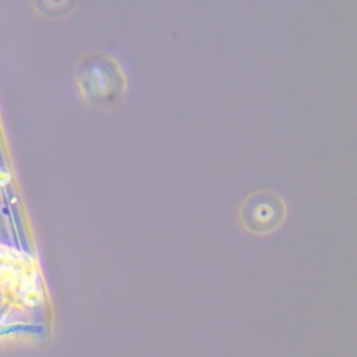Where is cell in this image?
<instances>
[{
	"instance_id": "6da1fadb",
	"label": "cell",
	"mask_w": 357,
	"mask_h": 357,
	"mask_svg": "<svg viewBox=\"0 0 357 357\" xmlns=\"http://www.w3.org/2000/svg\"><path fill=\"white\" fill-rule=\"evenodd\" d=\"M26 268V264L22 262L18 254L0 244V283H10Z\"/></svg>"
},
{
	"instance_id": "7a4b0ae2",
	"label": "cell",
	"mask_w": 357,
	"mask_h": 357,
	"mask_svg": "<svg viewBox=\"0 0 357 357\" xmlns=\"http://www.w3.org/2000/svg\"><path fill=\"white\" fill-rule=\"evenodd\" d=\"M8 183V174L7 173H4V172H1L0 170V187H3V185H6Z\"/></svg>"
}]
</instances>
